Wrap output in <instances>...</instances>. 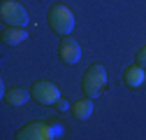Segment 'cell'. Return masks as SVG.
Masks as SVG:
<instances>
[{
    "instance_id": "obj_9",
    "label": "cell",
    "mask_w": 146,
    "mask_h": 140,
    "mask_svg": "<svg viewBox=\"0 0 146 140\" xmlns=\"http://www.w3.org/2000/svg\"><path fill=\"white\" fill-rule=\"evenodd\" d=\"M30 96L33 94H28L26 89H21V86H14V89H9V91L3 94V98H5V103L9 105V108H21V105L28 103Z\"/></svg>"
},
{
    "instance_id": "obj_11",
    "label": "cell",
    "mask_w": 146,
    "mask_h": 140,
    "mask_svg": "<svg viewBox=\"0 0 146 140\" xmlns=\"http://www.w3.org/2000/svg\"><path fill=\"white\" fill-rule=\"evenodd\" d=\"M137 63L146 68V44H144V47H141V49L137 51Z\"/></svg>"
},
{
    "instance_id": "obj_1",
    "label": "cell",
    "mask_w": 146,
    "mask_h": 140,
    "mask_svg": "<svg viewBox=\"0 0 146 140\" xmlns=\"http://www.w3.org/2000/svg\"><path fill=\"white\" fill-rule=\"evenodd\" d=\"M46 21H49V28L53 33H58L60 38L63 35H72V30H74V14H72V9L63 3H56L51 5L49 14H46Z\"/></svg>"
},
{
    "instance_id": "obj_8",
    "label": "cell",
    "mask_w": 146,
    "mask_h": 140,
    "mask_svg": "<svg viewBox=\"0 0 146 140\" xmlns=\"http://www.w3.org/2000/svg\"><path fill=\"white\" fill-rule=\"evenodd\" d=\"M28 40V30L26 26H7L3 30V42L9 44V47H16V44H21Z\"/></svg>"
},
{
    "instance_id": "obj_2",
    "label": "cell",
    "mask_w": 146,
    "mask_h": 140,
    "mask_svg": "<svg viewBox=\"0 0 146 140\" xmlns=\"http://www.w3.org/2000/svg\"><path fill=\"white\" fill-rule=\"evenodd\" d=\"M104 84H107V68L100 65V63L88 65L86 73H84V79H81L84 96H88V98H98L100 91L104 89Z\"/></svg>"
},
{
    "instance_id": "obj_3",
    "label": "cell",
    "mask_w": 146,
    "mask_h": 140,
    "mask_svg": "<svg viewBox=\"0 0 146 140\" xmlns=\"http://www.w3.org/2000/svg\"><path fill=\"white\" fill-rule=\"evenodd\" d=\"M0 16L7 26H28V12L16 0H5L0 5Z\"/></svg>"
},
{
    "instance_id": "obj_7",
    "label": "cell",
    "mask_w": 146,
    "mask_h": 140,
    "mask_svg": "<svg viewBox=\"0 0 146 140\" xmlns=\"http://www.w3.org/2000/svg\"><path fill=\"white\" fill-rule=\"evenodd\" d=\"M123 84L130 86V89H139V86H144V84H146V68L139 65V63L125 68V73H123Z\"/></svg>"
},
{
    "instance_id": "obj_5",
    "label": "cell",
    "mask_w": 146,
    "mask_h": 140,
    "mask_svg": "<svg viewBox=\"0 0 146 140\" xmlns=\"http://www.w3.org/2000/svg\"><path fill=\"white\" fill-rule=\"evenodd\" d=\"M16 138L19 140H51L56 138V133H53V126L46 121H30V124L16 131Z\"/></svg>"
},
{
    "instance_id": "obj_10",
    "label": "cell",
    "mask_w": 146,
    "mask_h": 140,
    "mask_svg": "<svg viewBox=\"0 0 146 140\" xmlns=\"http://www.w3.org/2000/svg\"><path fill=\"white\" fill-rule=\"evenodd\" d=\"M72 114H74V119L79 121H86L90 114H93V98H81L77 103H72Z\"/></svg>"
},
{
    "instance_id": "obj_6",
    "label": "cell",
    "mask_w": 146,
    "mask_h": 140,
    "mask_svg": "<svg viewBox=\"0 0 146 140\" xmlns=\"http://www.w3.org/2000/svg\"><path fill=\"white\" fill-rule=\"evenodd\" d=\"M58 54H60V61L63 63L74 65V63L81 61V47H79V42L72 38V35H63L60 44H58Z\"/></svg>"
},
{
    "instance_id": "obj_12",
    "label": "cell",
    "mask_w": 146,
    "mask_h": 140,
    "mask_svg": "<svg viewBox=\"0 0 146 140\" xmlns=\"http://www.w3.org/2000/svg\"><path fill=\"white\" fill-rule=\"evenodd\" d=\"M56 108H58L60 112H65V110H70V105H67V100H63V98H60V100L56 103Z\"/></svg>"
},
{
    "instance_id": "obj_4",
    "label": "cell",
    "mask_w": 146,
    "mask_h": 140,
    "mask_svg": "<svg viewBox=\"0 0 146 140\" xmlns=\"http://www.w3.org/2000/svg\"><path fill=\"white\" fill-rule=\"evenodd\" d=\"M33 100L40 105H56L60 100V89L49 79H37L33 84Z\"/></svg>"
}]
</instances>
